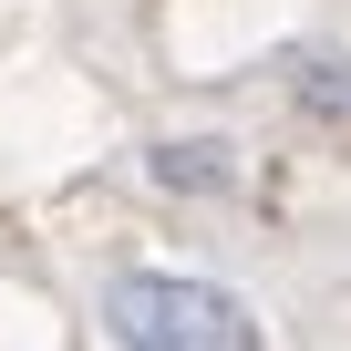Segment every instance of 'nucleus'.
I'll use <instances>...</instances> for the list:
<instances>
[{
    "label": "nucleus",
    "instance_id": "nucleus-1",
    "mask_svg": "<svg viewBox=\"0 0 351 351\" xmlns=\"http://www.w3.org/2000/svg\"><path fill=\"white\" fill-rule=\"evenodd\" d=\"M104 320L124 351H258V320L217 279H176V269H124L104 289Z\"/></svg>",
    "mask_w": 351,
    "mask_h": 351
},
{
    "label": "nucleus",
    "instance_id": "nucleus-2",
    "mask_svg": "<svg viewBox=\"0 0 351 351\" xmlns=\"http://www.w3.org/2000/svg\"><path fill=\"white\" fill-rule=\"evenodd\" d=\"M155 176L165 186H228V145H165Z\"/></svg>",
    "mask_w": 351,
    "mask_h": 351
}]
</instances>
